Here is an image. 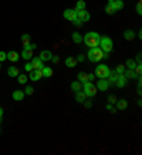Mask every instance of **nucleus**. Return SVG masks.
<instances>
[{
    "label": "nucleus",
    "instance_id": "nucleus-1",
    "mask_svg": "<svg viewBox=\"0 0 142 155\" xmlns=\"http://www.w3.org/2000/svg\"><path fill=\"white\" fill-rule=\"evenodd\" d=\"M83 41L85 43V46H88V47H97L98 43H100V34L97 32H88L85 34L84 37H83Z\"/></svg>",
    "mask_w": 142,
    "mask_h": 155
},
{
    "label": "nucleus",
    "instance_id": "nucleus-2",
    "mask_svg": "<svg viewBox=\"0 0 142 155\" xmlns=\"http://www.w3.org/2000/svg\"><path fill=\"white\" fill-rule=\"evenodd\" d=\"M104 57V51L100 48V47H91L90 50H88V60L92 61V63H98V61H101Z\"/></svg>",
    "mask_w": 142,
    "mask_h": 155
},
{
    "label": "nucleus",
    "instance_id": "nucleus-3",
    "mask_svg": "<svg viewBox=\"0 0 142 155\" xmlns=\"http://www.w3.org/2000/svg\"><path fill=\"white\" fill-rule=\"evenodd\" d=\"M110 67L107 64H98L95 68H94V76L97 78H107L108 74H110Z\"/></svg>",
    "mask_w": 142,
    "mask_h": 155
},
{
    "label": "nucleus",
    "instance_id": "nucleus-4",
    "mask_svg": "<svg viewBox=\"0 0 142 155\" xmlns=\"http://www.w3.org/2000/svg\"><path fill=\"white\" fill-rule=\"evenodd\" d=\"M98 46H100V48L104 53H111V50H112V40L110 37H107V36H102V37H100Z\"/></svg>",
    "mask_w": 142,
    "mask_h": 155
},
{
    "label": "nucleus",
    "instance_id": "nucleus-5",
    "mask_svg": "<svg viewBox=\"0 0 142 155\" xmlns=\"http://www.w3.org/2000/svg\"><path fill=\"white\" fill-rule=\"evenodd\" d=\"M83 91H84L85 97H95L97 95V87L92 84V83H90V81H87V83H84V85H83Z\"/></svg>",
    "mask_w": 142,
    "mask_h": 155
},
{
    "label": "nucleus",
    "instance_id": "nucleus-6",
    "mask_svg": "<svg viewBox=\"0 0 142 155\" xmlns=\"http://www.w3.org/2000/svg\"><path fill=\"white\" fill-rule=\"evenodd\" d=\"M95 87H97V90H100V91H107L110 88V83H108L107 78H98V83Z\"/></svg>",
    "mask_w": 142,
    "mask_h": 155
},
{
    "label": "nucleus",
    "instance_id": "nucleus-7",
    "mask_svg": "<svg viewBox=\"0 0 142 155\" xmlns=\"http://www.w3.org/2000/svg\"><path fill=\"white\" fill-rule=\"evenodd\" d=\"M63 16H64L65 20H70V21H72L74 19H77V12H75L74 9H65V12L63 13Z\"/></svg>",
    "mask_w": 142,
    "mask_h": 155
},
{
    "label": "nucleus",
    "instance_id": "nucleus-8",
    "mask_svg": "<svg viewBox=\"0 0 142 155\" xmlns=\"http://www.w3.org/2000/svg\"><path fill=\"white\" fill-rule=\"evenodd\" d=\"M77 19H80L83 23H85V21H88V20L91 19V14L87 12V10H78L77 12Z\"/></svg>",
    "mask_w": 142,
    "mask_h": 155
},
{
    "label": "nucleus",
    "instance_id": "nucleus-9",
    "mask_svg": "<svg viewBox=\"0 0 142 155\" xmlns=\"http://www.w3.org/2000/svg\"><path fill=\"white\" fill-rule=\"evenodd\" d=\"M31 65L34 70H41L44 65H43V60L40 57H33L31 58Z\"/></svg>",
    "mask_w": 142,
    "mask_h": 155
},
{
    "label": "nucleus",
    "instance_id": "nucleus-10",
    "mask_svg": "<svg viewBox=\"0 0 142 155\" xmlns=\"http://www.w3.org/2000/svg\"><path fill=\"white\" fill-rule=\"evenodd\" d=\"M127 83H128V78L125 77L124 74H119V76H118V80H116V83H115V85L118 87V88H124V87L127 85Z\"/></svg>",
    "mask_w": 142,
    "mask_h": 155
},
{
    "label": "nucleus",
    "instance_id": "nucleus-11",
    "mask_svg": "<svg viewBox=\"0 0 142 155\" xmlns=\"http://www.w3.org/2000/svg\"><path fill=\"white\" fill-rule=\"evenodd\" d=\"M41 78H43L41 70H31L30 71V80H31V81H40Z\"/></svg>",
    "mask_w": 142,
    "mask_h": 155
},
{
    "label": "nucleus",
    "instance_id": "nucleus-12",
    "mask_svg": "<svg viewBox=\"0 0 142 155\" xmlns=\"http://www.w3.org/2000/svg\"><path fill=\"white\" fill-rule=\"evenodd\" d=\"M43 61H48V60H51L53 57V53L50 51V50H43V51L40 53V56H39Z\"/></svg>",
    "mask_w": 142,
    "mask_h": 155
},
{
    "label": "nucleus",
    "instance_id": "nucleus-13",
    "mask_svg": "<svg viewBox=\"0 0 142 155\" xmlns=\"http://www.w3.org/2000/svg\"><path fill=\"white\" fill-rule=\"evenodd\" d=\"M118 73L116 71H110V74H108V77H107V80H108V83L110 84H115L116 80H118Z\"/></svg>",
    "mask_w": 142,
    "mask_h": 155
},
{
    "label": "nucleus",
    "instance_id": "nucleus-14",
    "mask_svg": "<svg viewBox=\"0 0 142 155\" xmlns=\"http://www.w3.org/2000/svg\"><path fill=\"white\" fill-rule=\"evenodd\" d=\"M24 95H26V94H24V91L16 90V91H13V95H12V97H13L14 101H21V100L24 98Z\"/></svg>",
    "mask_w": 142,
    "mask_h": 155
},
{
    "label": "nucleus",
    "instance_id": "nucleus-15",
    "mask_svg": "<svg viewBox=\"0 0 142 155\" xmlns=\"http://www.w3.org/2000/svg\"><path fill=\"white\" fill-rule=\"evenodd\" d=\"M7 74H9V77H17L20 74V70L17 68V67H14V65H12V67H9L7 68Z\"/></svg>",
    "mask_w": 142,
    "mask_h": 155
},
{
    "label": "nucleus",
    "instance_id": "nucleus-16",
    "mask_svg": "<svg viewBox=\"0 0 142 155\" xmlns=\"http://www.w3.org/2000/svg\"><path fill=\"white\" fill-rule=\"evenodd\" d=\"M111 4H112V7H114L115 12H121V10L124 9V1L122 0H114Z\"/></svg>",
    "mask_w": 142,
    "mask_h": 155
},
{
    "label": "nucleus",
    "instance_id": "nucleus-17",
    "mask_svg": "<svg viewBox=\"0 0 142 155\" xmlns=\"http://www.w3.org/2000/svg\"><path fill=\"white\" fill-rule=\"evenodd\" d=\"M7 54V58H9V60H10V61H17V60H19L20 58V56H19V53L17 51H13V50H12V51H9V53H6Z\"/></svg>",
    "mask_w": 142,
    "mask_h": 155
},
{
    "label": "nucleus",
    "instance_id": "nucleus-18",
    "mask_svg": "<svg viewBox=\"0 0 142 155\" xmlns=\"http://www.w3.org/2000/svg\"><path fill=\"white\" fill-rule=\"evenodd\" d=\"M115 104L118 110H127V107H128V101L127 100H116Z\"/></svg>",
    "mask_w": 142,
    "mask_h": 155
},
{
    "label": "nucleus",
    "instance_id": "nucleus-19",
    "mask_svg": "<svg viewBox=\"0 0 142 155\" xmlns=\"http://www.w3.org/2000/svg\"><path fill=\"white\" fill-rule=\"evenodd\" d=\"M122 36H124V39L128 40V41H132V40L135 39V33L132 32V30H125Z\"/></svg>",
    "mask_w": 142,
    "mask_h": 155
},
{
    "label": "nucleus",
    "instance_id": "nucleus-20",
    "mask_svg": "<svg viewBox=\"0 0 142 155\" xmlns=\"http://www.w3.org/2000/svg\"><path fill=\"white\" fill-rule=\"evenodd\" d=\"M65 65L70 67V68H74V67L77 65V60H75V57H67L65 58Z\"/></svg>",
    "mask_w": 142,
    "mask_h": 155
},
{
    "label": "nucleus",
    "instance_id": "nucleus-21",
    "mask_svg": "<svg viewBox=\"0 0 142 155\" xmlns=\"http://www.w3.org/2000/svg\"><path fill=\"white\" fill-rule=\"evenodd\" d=\"M74 97H75V101H77V103H83V101H84L85 98V94H84V91H75V95H74Z\"/></svg>",
    "mask_w": 142,
    "mask_h": 155
},
{
    "label": "nucleus",
    "instance_id": "nucleus-22",
    "mask_svg": "<svg viewBox=\"0 0 142 155\" xmlns=\"http://www.w3.org/2000/svg\"><path fill=\"white\" fill-rule=\"evenodd\" d=\"M124 76L128 78V80H131V78H138V76L135 74V71L129 70V68H125V71H124Z\"/></svg>",
    "mask_w": 142,
    "mask_h": 155
},
{
    "label": "nucleus",
    "instance_id": "nucleus-23",
    "mask_svg": "<svg viewBox=\"0 0 142 155\" xmlns=\"http://www.w3.org/2000/svg\"><path fill=\"white\" fill-rule=\"evenodd\" d=\"M41 74H43V77H51L53 76V68L51 67H43L41 68Z\"/></svg>",
    "mask_w": 142,
    "mask_h": 155
},
{
    "label": "nucleus",
    "instance_id": "nucleus-24",
    "mask_svg": "<svg viewBox=\"0 0 142 155\" xmlns=\"http://www.w3.org/2000/svg\"><path fill=\"white\" fill-rule=\"evenodd\" d=\"M31 57H33L31 50H26V48H23V51H21V58H24V60H31Z\"/></svg>",
    "mask_w": 142,
    "mask_h": 155
},
{
    "label": "nucleus",
    "instance_id": "nucleus-25",
    "mask_svg": "<svg viewBox=\"0 0 142 155\" xmlns=\"http://www.w3.org/2000/svg\"><path fill=\"white\" fill-rule=\"evenodd\" d=\"M72 41H74V43H77V44L83 43V36H81L78 32H74V33H72Z\"/></svg>",
    "mask_w": 142,
    "mask_h": 155
},
{
    "label": "nucleus",
    "instance_id": "nucleus-26",
    "mask_svg": "<svg viewBox=\"0 0 142 155\" xmlns=\"http://www.w3.org/2000/svg\"><path fill=\"white\" fill-rule=\"evenodd\" d=\"M77 80L81 83V84H84V83H87V73H84V71H80L77 76Z\"/></svg>",
    "mask_w": 142,
    "mask_h": 155
},
{
    "label": "nucleus",
    "instance_id": "nucleus-27",
    "mask_svg": "<svg viewBox=\"0 0 142 155\" xmlns=\"http://www.w3.org/2000/svg\"><path fill=\"white\" fill-rule=\"evenodd\" d=\"M125 67L129 68V70H134V68L136 67V61H135V60H132V58H128V60H127V63H125Z\"/></svg>",
    "mask_w": 142,
    "mask_h": 155
},
{
    "label": "nucleus",
    "instance_id": "nucleus-28",
    "mask_svg": "<svg viewBox=\"0 0 142 155\" xmlns=\"http://www.w3.org/2000/svg\"><path fill=\"white\" fill-rule=\"evenodd\" d=\"M81 88H83V85H81L80 81H72V83H71V90L74 91V93H75V91H80Z\"/></svg>",
    "mask_w": 142,
    "mask_h": 155
},
{
    "label": "nucleus",
    "instance_id": "nucleus-29",
    "mask_svg": "<svg viewBox=\"0 0 142 155\" xmlns=\"http://www.w3.org/2000/svg\"><path fill=\"white\" fill-rule=\"evenodd\" d=\"M84 9H85V1H84V0H78L74 10H75V12H78V10H84Z\"/></svg>",
    "mask_w": 142,
    "mask_h": 155
},
{
    "label": "nucleus",
    "instance_id": "nucleus-30",
    "mask_svg": "<svg viewBox=\"0 0 142 155\" xmlns=\"http://www.w3.org/2000/svg\"><path fill=\"white\" fill-rule=\"evenodd\" d=\"M27 80H29V78H27L26 74H19V76H17V81H19V84H26Z\"/></svg>",
    "mask_w": 142,
    "mask_h": 155
},
{
    "label": "nucleus",
    "instance_id": "nucleus-31",
    "mask_svg": "<svg viewBox=\"0 0 142 155\" xmlns=\"http://www.w3.org/2000/svg\"><path fill=\"white\" fill-rule=\"evenodd\" d=\"M105 13H107V14H114V13H115V10H114V7H112L111 3H108V4L105 6Z\"/></svg>",
    "mask_w": 142,
    "mask_h": 155
},
{
    "label": "nucleus",
    "instance_id": "nucleus-32",
    "mask_svg": "<svg viewBox=\"0 0 142 155\" xmlns=\"http://www.w3.org/2000/svg\"><path fill=\"white\" fill-rule=\"evenodd\" d=\"M24 48H26V50H31V51H34V50L37 48V46L34 44V43H27V44H24Z\"/></svg>",
    "mask_w": 142,
    "mask_h": 155
},
{
    "label": "nucleus",
    "instance_id": "nucleus-33",
    "mask_svg": "<svg viewBox=\"0 0 142 155\" xmlns=\"http://www.w3.org/2000/svg\"><path fill=\"white\" fill-rule=\"evenodd\" d=\"M33 93H34V88H33L31 85H27L26 90H24V94H26V95H31Z\"/></svg>",
    "mask_w": 142,
    "mask_h": 155
},
{
    "label": "nucleus",
    "instance_id": "nucleus-34",
    "mask_svg": "<svg viewBox=\"0 0 142 155\" xmlns=\"http://www.w3.org/2000/svg\"><path fill=\"white\" fill-rule=\"evenodd\" d=\"M21 41H23V46L27 44V43H30V36H29V34H23V36H21Z\"/></svg>",
    "mask_w": 142,
    "mask_h": 155
},
{
    "label": "nucleus",
    "instance_id": "nucleus-35",
    "mask_svg": "<svg viewBox=\"0 0 142 155\" xmlns=\"http://www.w3.org/2000/svg\"><path fill=\"white\" fill-rule=\"evenodd\" d=\"M115 71L118 73V74H124V71H125V67H124L122 64H118V65H116V68H115Z\"/></svg>",
    "mask_w": 142,
    "mask_h": 155
},
{
    "label": "nucleus",
    "instance_id": "nucleus-36",
    "mask_svg": "<svg viewBox=\"0 0 142 155\" xmlns=\"http://www.w3.org/2000/svg\"><path fill=\"white\" fill-rule=\"evenodd\" d=\"M105 108H107V110H108V111H111L112 114H114V112H115V111H116V108H115V107H114V104H110V103H108V104H107V105H105Z\"/></svg>",
    "mask_w": 142,
    "mask_h": 155
},
{
    "label": "nucleus",
    "instance_id": "nucleus-37",
    "mask_svg": "<svg viewBox=\"0 0 142 155\" xmlns=\"http://www.w3.org/2000/svg\"><path fill=\"white\" fill-rule=\"evenodd\" d=\"M72 24H74L75 27H81V26H83V21H81L80 19H74V20H72Z\"/></svg>",
    "mask_w": 142,
    "mask_h": 155
},
{
    "label": "nucleus",
    "instance_id": "nucleus-38",
    "mask_svg": "<svg viewBox=\"0 0 142 155\" xmlns=\"http://www.w3.org/2000/svg\"><path fill=\"white\" fill-rule=\"evenodd\" d=\"M94 78H95V76H94V73H90V74H87V81H90V83H92V81H94Z\"/></svg>",
    "mask_w": 142,
    "mask_h": 155
},
{
    "label": "nucleus",
    "instance_id": "nucleus-39",
    "mask_svg": "<svg viewBox=\"0 0 142 155\" xmlns=\"http://www.w3.org/2000/svg\"><path fill=\"white\" fill-rule=\"evenodd\" d=\"M136 13L142 14V3L141 1H138V4H136Z\"/></svg>",
    "mask_w": 142,
    "mask_h": 155
},
{
    "label": "nucleus",
    "instance_id": "nucleus-40",
    "mask_svg": "<svg viewBox=\"0 0 142 155\" xmlns=\"http://www.w3.org/2000/svg\"><path fill=\"white\" fill-rule=\"evenodd\" d=\"M24 70L29 71V73H30L31 70H34V68H33V65H31V63H26V65H24Z\"/></svg>",
    "mask_w": 142,
    "mask_h": 155
},
{
    "label": "nucleus",
    "instance_id": "nucleus-41",
    "mask_svg": "<svg viewBox=\"0 0 142 155\" xmlns=\"http://www.w3.org/2000/svg\"><path fill=\"white\" fill-rule=\"evenodd\" d=\"M108 103H110V104H115L116 103V97H115V95H110V97H108Z\"/></svg>",
    "mask_w": 142,
    "mask_h": 155
},
{
    "label": "nucleus",
    "instance_id": "nucleus-42",
    "mask_svg": "<svg viewBox=\"0 0 142 155\" xmlns=\"http://www.w3.org/2000/svg\"><path fill=\"white\" fill-rule=\"evenodd\" d=\"M7 58V54L4 51H0V63H1V61H4V60H6Z\"/></svg>",
    "mask_w": 142,
    "mask_h": 155
},
{
    "label": "nucleus",
    "instance_id": "nucleus-43",
    "mask_svg": "<svg viewBox=\"0 0 142 155\" xmlns=\"http://www.w3.org/2000/svg\"><path fill=\"white\" fill-rule=\"evenodd\" d=\"M77 61H80V63H83L85 60V56H83V54H80V56H77V58H75Z\"/></svg>",
    "mask_w": 142,
    "mask_h": 155
},
{
    "label": "nucleus",
    "instance_id": "nucleus-44",
    "mask_svg": "<svg viewBox=\"0 0 142 155\" xmlns=\"http://www.w3.org/2000/svg\"><path fill=\"white\" fill-rule=\"evenodd\" d=\"M51 60L54 61V63H56V64H57V63H60V57H58V56H53Z\"/></svg>",
    "mask_w": 142,
    "mask_h": 155
},
{
    "label": "nucleus",
    "instance_id": "nucleus-45",
    "mask_svg": "<svg viewBox=\"0 0 142 155\" xmlns=\"http://www.w3.org/2000/svg\"><path fill=\"white\" fill-rule=\"evenodd\" d=\"M83 104H84L85 108H90V107H91V103H90V101H85V100H84V101H83Z\"/></svg>",
    "mask_w": 142,
    "mask_h": 155
},
{
    "label": "nucleus",
    "instance_id": "nucleus-46",
    "mask_svg": "<svg viewBox=\"0 0 142 155\" xmlns=\"http://www.w3.org/2000/svg\"><path fill=\"white\" fill-rule=\"evenodd\" d=\"M136 64H141V54L136 56Z\"/></svg>",
    "mask_w": 142,
    "mask_h": 155
},
{
    "label": "nucleus",
    "instance_id": "nucleus-47",
    "mask_svg": "<svg viewBox=\"0 0 142 155\" xmlns=\"http://www.w3.org/2000/svg\"><path fill=\"white\" fill-rule=\"evenodd\" d=\"M108 56H110V53H104V57L102 58H108Z\"/></svg>",
    "mask_w": 142,
    "mask_h": 155
},
{
    "label": "nucleus",
    "instance_id": "nucleus-48",
    "mask_svg": "<svg viewBox=\"0 0 142 155\" xmlns=\"http://www.w3.org/2000/svg\"><path fill=\"white\" fill-rule=\"evenodd\" d=\"M1 117H3V108L0 107V118H1Z\"/></svg>",
    "mask_w": 142,
    "mask_h": 155
},
{
    "label": "nucleus",
    "instance_id": "nucleus-49",
    "mask_svg": "<svg viewBox=\"0 0 142 155\" xmlns=\"http://www.w3.org/2000/svg\"><path fill=\"white\" fill-rule=\"evenodd\" d=\"M112 1H114V0H108V3H112Z\"/></svg>",
    "mask_w": 142,
    "mask_h": 155
}]
</instances>
